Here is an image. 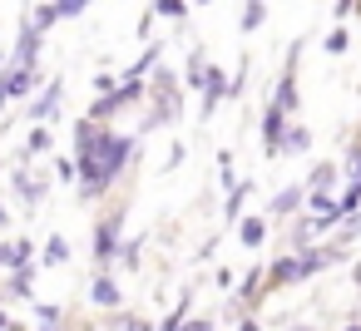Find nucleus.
I'll use <instances>...</instances> for the list:
<instances>
[{
  "instance_id": "f257e3e1",
  "label": "nucleus",
  "mask_w": 361,
  "mask_h": 331,
  "mask_svg": "<svg viewBox=\"0 0 361 331\" xmlns=\"http://www.w3.org/2000/svg\"><path fill=\"white\" fill-rule=\"evenodd\" d=\"M80 178H85V193H99L119 168H124V158H129V149H134V139H114V134H90V129H80Z\"/></svg>"
},
{
  "instance_id": "f03ea898",
  "label": "nucleus",
  "mask_w": 361,
  "mask_h": 331,
  "mask_svg": "<svg viewBox=\"0 0 361 331\" xmlns=\"http://www.w3.org/2000/svg\"><path fill=\"white\" fill-rule=\"evenodd\" d=\"M35 50H40V35H35V25H25V35H20V50H16V70H30Z\"/></svg>"
},
{
  "instance_id": "7ed1b4c3",
  "label": "nucleus",
  "mask_w": 361,
  "mask_h": 331,
  "mask_svg": "<svg viewBox=\"0 0 361 331\" xmlns=\"http://www.w3.org/2000/svg\"><path fill=\"white\" fill-rule=\"evenodd\" d=\"M0 85H6V94H25V89H30V70H11Z\"/></svg>"
},
{
  "instance_id": "20e7f679",
  "label": "nucleus",
  "mask_w": 361,
  "mask_h": 331,
  "mask_svg": "<svg viewBox=\"0 0 361 331\" xmlns=\"http://www.w3.org/2000/svg\"><path fill=\"white\" fill-rule=\"evenodd\" d=\"M55 104H60V85H50V89L40 94V104H35V119H50V114H55Z\"/></svg>"
},
{
  "instance_id": "39448f33",
  "label": "nucleus",
  "mask_w": 361,
  "mask_h": 331,
  "mask_svg": "<svg viewBox=\"0 0 361 331\" xmlns=\"http://www.w3.org/2000/svg\"><path fill=\"white\" fill-rule=\"evenodd\" d=\"M312 213H317V227H326V223H336V218H341V208H331L326 198H312Z\"/></svg>"
},
{
  "instance_id": "423d86ee",
  "label": "nucleus",
  "mask_w": 361,
  "mask_h": 331,
  "mask_svg": "<svg viewBox=\"0 0 361 331\" xmlns=\"http://www.w3.org/2000/svg\"><path fill=\"white\" fill-rule=\"evenodd\" d=\"M94 301H99V306H114V301H119V287H114L109 277H99V282H94Z\"/></svg>"
},
{
  "instance_id": "0eeeda50",
  "label": "nucleus",
  "mask_w": 361,
  "mask_h": 331,
  "mask_svg": "<svg viewBox=\"0 0 361 331\" xmlns=\"http://www.w3.org/2000/svg\"><path fill=\"white\" fill-rule=\"evenodd\" d=\"M262 237H267V227H262V218H247V223H243V242H247V247H257Z\"/></svg>"
},
{
  "instance_id": "6e6552de",
  "label": "nucleus",
  "mask_w": 361,
  "mask_h": 331,
  "mask_svg": "<svg viewBox=\"0 0 361 331\" xmlns=\"http://www.w3.org/2000/svg\"><path fill=\"white\" fill-rule=\"evenodd\" d=\"M326 188H331V163H322V168L312 173V198H322Z\"/></svg>"
},
{
  "instance_id": "1a4fd4ad",
  "label": "nucleus",
  "mask_w": 361,
  "mask_h": 331,
  "mask_svg": "<svg viewBox=\"0 0 361 331\" xmlns=\"http://www.w3.org/2000/svg\"><path fill=\"white\" fill-rule=\"evenodd\" d=\"M114 237H119V223L109 218V223L99 227V257H109V247H114Z\"/></svg>"
},
{
  "instance_id": "9d476101",
  "label": "nucleus",
  "mask_w": 361,
  "mask_h": 331,
  "mask_svg": "<svg viewBox=\"0 0 361 331\" xmlns=\"http://www.w3.org/2000/svg\"><path fill=\"white\" fill-rule=\"evenodd\" d=\"M317 267H326V262H322V252H302V257H297V277H312Z\"/></svg>"
},
{
  "instance_id": "9b49d317",
  "label": "nucleus",
  "mask_w": 361,
  "mask_h": 331,
  "mask_svg": "<svg viewBox=\"0 0 361 331\" xmlns=\"http://www.w3.org/2000/svg\"><path fill=\"white\" fill-rule=\"evenodd\" d=\"M50 20H60V6H40V11H35V35H40Z\"/></svg>"
},
{
  "instance_id": "f8f14e48",
  "label": "nucleus",
  "mask_w": 361,
  "mask_h": 331,
  "mask_svg": "<svg viewBox=\"0 0 361 331\" xmlns=\"http://www.w3.org/2000/svg\"><path fill=\"white\" fill-rule=\"evenodd\" d=\"M297 198H302V188H287V193H277L272 213H287V208H297Z\"/></svg>"
},
{
  "instance_id": "ddd939ff",
  "label": "nucleus",
  "mask_w": 361,
  "mask_h": 331,
  "mask_svg": "<svg viewBox=\"0 0 361 331\" xmlns=\"http://www.w3.org/2000/svg\"><path fill=\"white\" fill-rule=\"evenodd\" d=\"M262 15H267L262 6H247V11H243V30H257V25H262Z\"/></svg>"
},
{
  "instance_id": "4468645a",
  "label": "nucleus",
  "mask_w": 361,
  "mask_h": 331,
  "mask_svg": "<svg viewBox=\"0 0 361 331\" xmlns=\"http://www.w3.org/2000/svg\"><path fill=\"white\" fill-rule=\"evenodd\" d=\"M356 203H361V173H356V178H351V188H346V203H341V213H351V208H356Z\"/></svg>"
},
{
  "instance_id": "2eb2a0df",
  "label": "nucleus",
  "mask_w": 361,
  "mask_h": 331,
  "mask_svg": "<svg viewBox=\"0 0 361 331\" xmlns=\"http://www.w3.org/2000/svg\"><path fill=\"white\" fill-rule=\"evenodd\" d=\"M326 50L341 55V50H346V30H331V35H326Z\"/></svg>"
},
{
  "instance_id": "dca6fc26",
  "label": "nucleus",
  "mask_w": 361,
  "mask_h": 331,
  "mask_svg": "<svg viewBox=\"0 0 361 331\" xmlns=\"http://www.w3.org/2000/svg\"><path fill=\"white\" fill-rule=\"evenodd\" d=\"M282 149H307V129H292V134L282 139Z\"/></svg>"
},
{
  "instance_id": "f3484780",
  "label": "nucleus",
  "mask_w": 361,
  "mask_h": 331,
  "mask_svg": "<svg viewBox=\"0 0 361 331\" xmlns=\"http://www.w3.org/2000/svg\"><path fill=\"white\" fill-rule=\"evenodd\" d=\"M45 257H50V262H65V257H70V247H65V242H60V237H55V242H50V247H45Z\"/></svg>"
},
{
  "instance_id": "a211bd4d",
  "label": "nucleus",
  "mask_w": 361,
  "mask_h": 331,
  "mask_svg": "<svg viewBox=\"0 0 361 331\" xmlns=\"http://www.w3.org/2000/svg\"><path fill=\"white\" fill-rule=\"evenodd\" d=\"M80 11H85V0H65V6H60V15H65V20H75Z\"/></svg>"
},
{
  "instance_id": "6ab92c4d",
  "label": "nucleus",
  "mask_w": 361,
  "mask_h": 331,
  "mask_svg": "<svg viewBox=\"0 0 361 331\" xmlns=\"http://www.w3.org/2000/svg\"><path fill=\"white\" fill-rule=\"evenodd\" d=\"M30 149H35V154H40V149H50V134H45V129H35V134H30Z\"/></svg>"
},
{
  "instance_id": "aec40b11",
  "label": "nucleus",
  "mask_w": 361,
  "mask_h": 331,
  "mask_svg": "<svg viewBox=\"0 0 361 331\" xmlns=\"http://www.w3.org/2000/svg\"><path fill=\"white\" fill-rule=\"evenodd\" d=\"M183 331H213V326H208V321H193V326H183Z\"/></svg>"
},
{
  "instance_id": "412c9836",
  "label": "nucleus",
  "mask_w": 361,
  "mask_h": 331,
  "mask_svg": "<svg viewBox=\"0 0 361 331\" xmlns=\"http://www.w3.org/2000/svg\"><path fill=\"white\" fill-rule=\"evenodd\" d=\"M238 331H257V326H252V321H243V326H238Z\"/></svg>"
},
{
  "instance_id": "4be33fe9",
  "label": "nucleus",
  "mask_w": 361,
  "mask_h": 331,
  "mask_svg": "<svg viewBox=\"0 0 361 331\" xmlns=\"http://www.w3.org/2000/svg\"><path fill=\"white\" fill-rule=\"evenodd\" d=\"M0 104H6V85H0Z\"/></svg>"
},
{
  "instance_id": "5701e85b",
  "label": "nucleus",
  "mask_w": 361,
  "mask_h": 331,
  "mask_svg": "<svg viewBox=\"0 0 361 331\" xmlns=\"http://www.w3.org/2000/svg\"><path fill=\"white\" fill-rule=\"evenodd\" d=\"M0 331H6V316H0Z\"/></svg>"
},
{
  "instance_id": "b1692460",
  "label": "nucleus",
  "mask_w": 361,
  "mask_h": 331,
  "mask_svg": "<svg viewBox=\"0 0 361 331\" xmlns=\"http://www.w3.org/2000/svg\"><path fill=\"white\" fill-rule=\"evenodd\" d=\"M346 331H361V326H346Z\"/></svg>"
}]
</instances>
